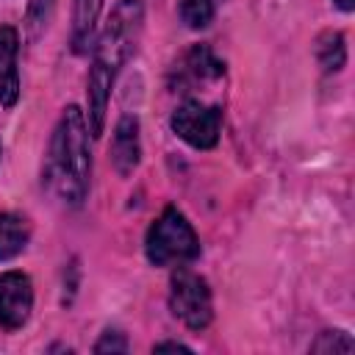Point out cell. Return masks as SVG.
Wrapping results in <instances>:
<instances>
[{
	"label": "cell",
	"mask_w": 355,
	"mask_h": 355,
	"mask_svg": "<svg viewBox=\"0 0 355 355\" xmlns=\"http://www.w3.org/2000/svg\"><path fill=\"white\" fill-rule=\"evenodd\" d=\"M141 22H144V6L141 0H119L103 28V36L94 47V61L89 69V83H86V100H89V130L94 136L103 133L105 122V105L111 86L125 67V61L133 55L136 42L141 36Z\"/></svg>",
	"instance_id": "1"
},
{
	"label": "cell",
	"mask_w": 355,
	"mask_h": 355,
	"mask_svg": "<svg viewBox=\"0 0 355 355\" xmlns=\"http://www.w3.org/2000/svg\"><path fill=\"white\" fill-rule=\"evenodd\" d=\"M92 155H89V130L78 105L64 108L47 153L44 180L67 205H80L89 194Z\"/></svg>",
	"instance_id": "2"
},
{
	"label": "cell",
	"mask_w": 355,
	"mask_h": 355,
	"mask_svg": "<svg viewBox=\"0 0 355 355\" xmlns=\"http://www.w3.org/2000/svg\"><path fill=\"white\" fill-rule=\"evenodd\" d=\"M144 250L150 263L155 266L186 263L200 255V239L178 208H164V214L147 230Z\"/></svg>",
	"instance_id": "3"
},
{
	"label": "cell",
	"mask_w": 355,
	"mask_h": 355,
	"mask_svg": "<svg viewBox=\"0 0 355 355\" xmlns=\"http://www.w3.org/2000/svg\"><path fill=\"white\" fill-rule=\"evenodd\" d=\"M169 308L186 327H191V330L208 327V322L214 316L208 283L200 275H194L191 269L178 266L169 280Z\"/></svg>",
	"instance_id": "4"
},
{
	"label": "cell",
	"mask_w": 355,
	"mask_h": 355,
	"mask_svg": "<svg viewBox=\"0 0 355 355\" xmlns=\"http://www.w3.org/2000/svg\"><path fill=\"white\" fill-rule=\"evenodd\" d=\"M219 128H222V111L216 105H202L197 100H189L172 114V130L197 150H211L219 141Z\"/></svg>",
	"instance_id": "5"
},
{
	"label": "cell",
	"mask_w": 355,
	"mask_h": 355,
	"mask_svg": "<svg viewBox=\"0 0 355 355\" xmlns=\"http://www.w3.org/2000/svg\"><path fill=\"white\" fill-rule=\"evenodd\" d=\"M33 308V286L25 272L0 275V327L17 330L28 322Z\"/></svg>",
	"instance_id": "6"
},
{
	"label": "cell",
	"mask_w": 355,
	"mask_h": 355,
	"mask_svg": "<svg viewBox=\"0 0 355 355\" xmlns=\"http://www.w3.org/2000/svg\"><path fill=\"white\" fill-rule=\"evenodd\" d=\"M141 155V141H139V119L125 114L116 128H114V141H111V164L119 175H130L139 166Z\"/></svg>",
	"instance_id": "7"
},
{
	"label": "cell",
	"mask_w": 355,
	"mask_h": 355,
	"mask_svg": "<svg viewBox=\"0 0 355 355\" xmlns=\"http://www.w3.org/2000/svg\"><path fill=\"white\" fill-rule=\"evenodd\" d=\"M19 36L11 25L0 28V105H14L19 97V72H17Z\"/></svg>",
	"instance_id": "8"
},
{
	"label": "cell",
	"mask_w": 355,
	"mask_h": 355,
	"mask_svg": "<svg viewBox=\"0 0 355 355\" xmlns=\"http://www.w3.org/2000/svg\"><path fill=\"white\" fill-rule=\"evenodd\" d=\"M103 11V0H75V14H72V50L83 53L86 44L92 42V33L97 28V17Z\"/></svg>",
	"instance_id": "9"
},
{
	"label": "cell",
	"mask_w": 355,
	"mask_h": 355,
	"mask_svg": "<svg viewBox=\"0 0 355 355\" xmlns=\"http://www.w3.org/2000/svg\"><path fill=\"white\" fill-rule=\"evenodd\" d=\"M31 239L28 222L17 214H0V261H8L25 250Z\"/></svg>",
	"instance_id": "10"
},
{
	"label": "cell",
	"mask_w": 355,
	"mask_h": 355,
	"mask_svg": "<svg viewBox=\"0 0 355 355\" xmlns=\"http://www.w3.org/2000/svg\"><path fill=\"white\" fill-rule=\"evenodd\" d=\"M186 72L191 75V80H214V78H222L225 72V64L205 47V44H197L186 53V61H183Z\"/></svg>",
	"instance_id": "11"
},
{
	"label": "cell",
	"mask_w": 355,
	"mask_h": 355,
	"mask_svg": "<svg viewBox=\"0 0 355 355\" xmlns=\"http://www.w3.org/2000/svg\"><path fill=\"white\" fill-rule=\"evenodd\" d=\"M316 61L324 72H338L347 61V47H344V36L336 31H327L316 39Z\"/></svg>",
	"instance_id": "12"
},
{
	"label": "cell",
	"mask_w": 355,
	"mask_h": 355,
	"mask_svg": "<svg viewBox=\"0 0 355 355\" xmlns=\"http://www.w3.org/2000/svg\"><path fill=\"white\" fill-rule=\"evenodd\" d=\"M180 19L200 31L214 19V3L211 0H180Z\"/></svg>",
	"instance_id": "13"
},
{
	"label": "cell",
	"mask_w": 355,
	"mask_h": 355,
	"mask_svg": "<svg viewBox=\"0 0 355 355\" xmlns=\"http://www.w3.org/2000/svg\"><path fill=\"white\" fill-rule=\"evenodd\" d=\"M53 11H55V0H31V6H28V19H25V28H28V36H31V39H36V36L47 28Z\"/></svg>",
	"instance_id": "14"
},
{
	"label": "cell",
	"mask_w": 355,
	"mask_h": 355,
	"mask_svg": "<svg viewBox=\"0 0 355 355\" xmlns=\"http://www.w3.org/2000/svg\"><path fill=\"white\" fill-rule=\"evenodd\" d=\"M311 349L313 352H352L355 349V341L344 330H327V333H322L311 344Z\"/></svg>",
	"instance_id": "15"
},
{
	"label": "cell",
	"mask_w": 355,
	"mask_h": 355,
	"mask_svg": "<svg viewBox=\"0 0 355 355\" xmlns=\"http://www.w3.org/2000/svg\"><path fill=\"white\" fill-rule=\"evenodd\" d=\"M128 349V341L119 330H105L103 338L94 344V352H125Z\"/></svg>",
	"instance_id": "16"
},
{
	"label": "cell",
	"mask_w": 355,
	"mask_h": 355,
	"mask_svg": "<svg viewBox=\"0 0 355 355\" xmlns=\"http://www.w3.org/2000/svg\"><path fill=\"white\" fill-rule=\"evenodd\" d=\"M155 352H191L186 344H175V341H164V344H155Z\"/></svg>",
	"instance_id": "17"
},
{
	"label": "cell",
	"mask_w": 355,
	"mask_h": 355,
	"mask_svg": "<svg viewBox=\"0 0 355 355\" xmlns=\"http://www.w3.org/2000/svg\"><path fill=\"white\" fill-rule=\"evenodd\" d=\"M333 3H336L341 11H352V8H355V0H333Z\"/></svg>",
	"instance_id": "18"
}]
</instances>
